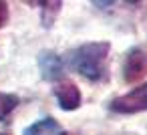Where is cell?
<instances>
[{
	"mask_svg": "<svg viewBox=\"0 0 147 135\" xmlns=\"http://www.w3.org/2000/svg\"><path fill=\"white\" fill-rule=\"evenodd\" d=\"M18 105V97L10 93H0V121H4Z\"/></svg>",
	"mask_w": 147,
	"mask_h": 135,
	"instance_id": "7",
	"label": "cell"
},
{
	"mask_svg": "<svg viewBox=\"0 0 147 135\" xmlns=\"http://www.w3.org/2000/svg\"><path fill=\"white\" fill-rule=\"evenodd\" d=\"M22 135H67V131L57 123V119L45 117V119H40V121L28 125V127L22 131Z\"/></svg>",
	"mask_w": 147,
	"mask_h": 135,
	"instance_id": "6",
	"label": "cell"
},
{
	"mask_svg": "<svg viewBox=\"0 0 147 135\" xmlns=\"http://www.w3.org/2000/svg\"><path fill=\"white\" fill-rule=\"evenodd\" d=\"M6 18H8V6L6 2H0V26H4Z\"/></svg>",
	"mask_w": 147,
	"mask_h": 135,
	"instance_id": "8",
	"label": "cell"
},
{
	"mask_svg": "<svg viewBox=\"0 0 147 135\" xmlns=\"http://www.w3.org/2000/svg\"><path fill=\"white\" fill-rule=\"evenodd\" d=\"M55 97L59 101V105L65 109V111H73L81 105V91L75 83L71 81H65V83H59L55 87Z\"/></svg>",
	"mask_w": 147,
	"mask_h": 135,
	"instance_id": "5",
	"label": "cell"
},
{
	"mask_svg": "<svg viewBox=\"0 0 147 135\" xmlns=\"http://www.w3.org/2000/svg\"><path fill=\"white\" fill-rule=\"evenodd\" d=\"M145 73H147V53L143 49H131L123 61V79L127 83H135Z\"/></svg>",
	"mask_w": 147,
	"mask_h": 135,
	"instance_id": "3",
	"label": "cell"
},
{
	"mask_svg": "<svg viewBox=\"0 0 147 135\" xmlns=\"http://www.w3.org/2000/svg\"><path fill=\"white\" fill-rule=\"evenodd\" d=\"M38 67H40L42 79H47V81H57V79H61L63 73H65V61H63L57 53H53V51L40 53V57H38Z\"/></svg>",
	"mask_w": 147,
	"mask_h": 135,
	"instance_id": "4",
	"label": "cell"
},
{
	"mask_svg": "<svg viewBox=\"0 0 147 135\" xmlns=\"http://www.w3.org/2000/svg\"><path fill=\"white\" fill-rule=\"evenodd\" d=\"M0 135H6V133H0Z\"/></svg>",
	"mask_w": 147,
	"mask_h": 135,
	"instance_id": "9",
	"label": "cell"
},
{
	"mask_svg": "<svg viewBox=\"0 0 147 135\" xmlns=\"http://www.w3.org/2000/svg\"><path fill=\"white\" fill-rule=\"evenodd\" d=\"M109 109L113 113H119V115H133V113L147 111V83L135 87L133 91H129L117 99H113Z\"/></svg>",
	"mask_w": 147,
	"mask_h": 135,
	"instance_id": "2",
	"label": "cell"
},
{
	"mask_svg": "<svg viewBox=\"0 0 147 135\" xmlns=\"http://www.w3.org/2000/svg\"><path fill=\"white\" fill-rule=\"evenodd\" d=\"M111 45L101 43H87L83 47H77L69 53V65L73 71H77L81 77H85L91 83H99L107 79V59H109Z\"/></svg>",
	"mask_w": 147,
	"mask_h": 135,
	"instance_id": "1",
	"label": "cell"
}]
</instances>
